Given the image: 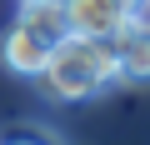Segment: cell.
<instances>
[{"label": "cell", "mask_w": 150, "mask_h": 145, "mask_svg": "<svg viewBox=\"0 0 150 145\" xmlns=\"http://www.w3.org/2000/svg\"><path fill=\"white\" fill-rule=\"evenodd\" d=\"M35 85L50 100H90V95L110 90L115 85V45L110 40H85V35L55 40Z\"/></svg>", "instance_id": "1"}, {"label": "cell", "mask_w": 150, "mask_h": 145, "mask_svg": "<svg viewBox=\"0 0 150 145\" xmlns=\"http://www.w3.org/2000/svg\"><path fill=\"white\" fill-rule=\"evenodd\" d=\"M145 5L150 0H65V25L85 40H115L130 20L145 15Z\"/></svg>", "instance_id": "2"}, {"label": "cell", "mask_w": 150, "mask_h": 145, "mask_svg": "<svg viewBox=\"0 0 150 145\" xmlns=\"http://www.w3.org/2000/svg\"><path fill=\"white\" fill-rule=\"evenodd\" d=\"M110 45H115V80L145 85L150 80V25L145 20H130Z\"/></svg>", "instance_id": "3"}, {"label": "cell", "mask_w": 150, "mask_h": 145, "mask_svg": "<svg viewBox=\"0 0 150 145\" xmlns=\"http://www.w3.org/2000/svg\"><path fill=\"white\" fill-rule=\"evenodd\" d=\"M50 50H55V45H50V40H40L35 30H25L20 20L10 25V35H5V45H0V55H5V65L15 70V75H30V80H35L40 70H45V60H50Z\"/></svg>", "instance_id": "4"}, {"label": "cell", "mask_w": 150, "mask_h": 145, "mask_svg": "<svg viewBox=\"0 0 150 145\" xmlns=\"http://www.w3.org/2000/svg\"><path fill=\"white\" fill-rule=\"evenodd\" d=\"M20 25L35 30V35L50 40V45L70 35V25H65V5H60V0H20Z\"/></svg>", "instance_id": "5"}, {"label": "cell", "mask_w": 150, "mask_h": 145, "mask_svg": "<svg viewBox=\"0 0 150 145\" xmlns=\"http://www.w3.org/2000/svg\"><path fill=\"white\" fill-rule=\"evenodd\" d=\"M0 140H50V130H25V125H15V130H0Z\"/></svg>", "instance_id": "6"}, {"label": "cell", "mask_w": 150, "mask_h": 145, "mask_svg": "<svg viewBox=\"0 0 150 145\" xmlns=\"http://www.w3.org/2000/svg\"><path fill=\"white\" fill-rule=\"evenodd\" d=\"M60 5H65V0H60Z\"/></svg>", "instance_id": "7"}]
</instances>
